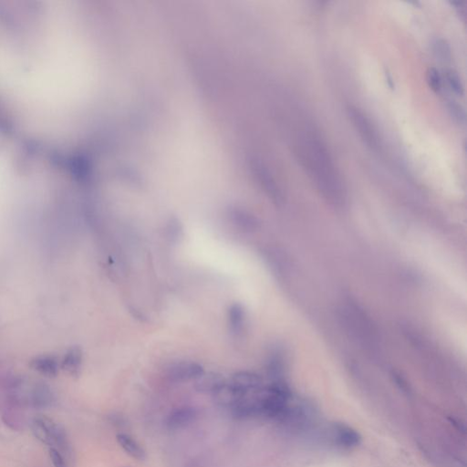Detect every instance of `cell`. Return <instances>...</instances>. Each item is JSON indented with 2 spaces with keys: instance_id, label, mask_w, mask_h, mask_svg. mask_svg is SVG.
I'll list each match as a JSON object with an SVG mask.
<instances>
[{
  "instance_id": "obj_1",
  "label": "cell",
  "mask_w": 467,
  "mask_h": 467,
  "mask_svg": "<svg viewBox=\"0 0 467 467\" xmlns=\"http://www.w3.org/2000/svg\"><path fill=\"white\" fill-rule=\"evenodd\" d=\"M296 155L323 196L334 206H342L344 188L325 145L308 137L296 146Z\"/></svg>"
},
{
  "instance_id": "obj_2",
  "label": "cell",
  "mask_w": 467,
  "mask_h": 467,
  "mask_svg": "<svg viewBox=\"0 0 467 467\" xmlns=\"http://www.w3.org/2000/svg\"><path fill=\"white\" fill-rule=\"evenodd\" d=\"M31 430L37 439L50 448L60 451L64 457L70 454L67 434L60 423L44 415H39L32 420Z\"/></svg>"
},
{
  "instance_id": "obj_3",
  "label": "cell",
  "mask_w": 467,
  "mask_h": 467,
  "mask_svg": "<svg viewBox=\"0 0 467 467\" xmlns=\"http://www.w3.org/2000/svg\"><path fill=\"white\" fill-rule=\"evenodd\" d=\"M348 116L353 127L355 128L362 141L373 150H377L380 145L377 131L374 128L371 120L364 114V112L357 108L356 106L349 105L347 107Z\"/></svg>"
},
{
  "instance_id": "obj_4",
  "label": "cell",
  "mask_w": 467,
  "mask_h": 467,
  "mask_svg": "<svg viewBox=\"0 0 467 467\" xmlns=\"http://www.w3.org/2000/svg\"><path fill=\"white\" fill-rule=\"evenodd\" d=\"M246 393L247 392L238 389L232 384H224L216 392L213 393V395L218 405L224 408L232 409L236 404H238L240 401L245 399Z\"/></svg>"
},
{
  "instance_id": "obj_5",
  "label": "cell",
  "mask_w": 467,
  "mask_h": 467,
  "mask_svg": "<svg viewBox=\"0 0 467 467\" xmlns=\"http://www.w3.org/2000/svg\"><path fill=\"white\" fill-rule=\"evenodd\" d=\"M197 416V411L194 407L184 406L169 413L165 419V425L169 430H178L189 425Z\"/></svg>"
},
{
  "instance_id": "obj_6",
  "label": "cell",
  "mask_w": 467,
  "mask_h": 467,
  "mask_svg": "<svg viewBox=\"0 0 467 467\" xmlns=\"http://www.w3.org/2000/svg\"><path fill=\"white\" fill-rule=\"evenodd\" d=\"M203 374V369L199 365L191 362H182L169 370L168 377L172 382H185L200 378Z\"/></svg>"
},
{
  "instance_id": "obj_7",
  "label": "cell",
  "mask_w": 467,
  "mask_h": 467,
  "mask_svg": "<svg viewBox=\"0 0 467 467\" xmlns=\"http://www.w3.org/2000/svg\"><path fill=\"white\" fill-rule=\"evenodd\" d=\"M334 433L337 443L344 448L356 447L362 442V436L360 434L346 424H336Z\"/></svg>"
},
{
  "instance_id": "obj_8",
  "label": "cell",
  "mask_w": 467,
  "mask_h": 467,
  "mask_svg": "<svg viewBox=\"0 0 467 467\" xmlns=\"http://www.w3.org/2000/svg\"><path fill=\"white\" fill-rule=\"evenodd\" d=\"M29 402L36 409H47L52 406L54 402V394L48 385L38 384L31 391Z\"/></svg>"
},
{
  "instance_id": "obj_9",
  "label": "cell",
  "mask_w": 467,
  "mask_h": 467,
  "mask_svg": "<svg viewBox=\"0 0 467 467\" xmlns=\"http://www.w3.org/2000/svg\"><path fill=\"white\" fill-rule=\"evenodd\" d=\"M231 384L245 392L250 389H258L262 384V379L255 373H239L234 374Z\"/></svg>"
},
{
  "instance_id": "obj_10",
  "label": "cell",
  "mask_w": 467,
  "mask_h": 467,
  "mask_svg": "<svg viewBox=\"0 0 467 467\" xmlns=\"http://www.w3.org/2000/svg\"><path fill=\"white\" fill-rule=\"evenodd\" d=\"M117 442L120 446L125 451L129 456H132L137 460H145L146 454L142 446L133 439L130 435L125 434H119L116 436Z\"/></svg>"
},
{
  "instance_id": "obj_11",
  "label": "cell",
  "mask_w": 467,
  "mask_h": 467,
  "mask_svg": "<svg viewBox=\"0 0 467 467\" xmlns=\"http://www.w3.org/2000/svg\"><path fill=\"white\" fill-rule=\"evenodd\" d=\"M197 380L198 381L195 384V389L203 393L213 394L222 386L223 384H225L224 379L216 374H209V375L203 374L200 378Z\"/></svg>"
},
{
  "instance_id": "obj_12",
  "label": "cell",
  "mask_w": 467,
  "mask_h": 467,
  "mask_svg": "<svg viewBox=\"0 0 467 467\" xmlns=\"http://www.w3.org/2000/svg\"><path fill=\"white\" fill-rule=\"evenodd\" d=\"M434 52L435 56L441 62H449L452 59V51L450 45L443 39H436L433 43Z\"/></svg>"
},
{
  "instance_id": "obj_13",
  "label": "cell",
  "mask_w": 467,
  "mask_h": 467,
  "mask_svg": "<svg viewBox=\"0 0 467 467\" xmlns=\"http://www.w3.org/2000/svg\"><path fill=\"white\" fill-rule=\"evenodd\" d=\"M446 108L447 111L450 113L451 117L456 121V123L464 125L467 121L466 111L460 104L453 100H448L446 101Z\"/></svg>"
},
{
  "instance_id": "obj_14",
  "label": "cell",
  "mask_w": 467,
  "mask_h": 467,
  "mask_svg": "<svg viewBox=\"0 0 467 467\" xmlns=\"http://www.w3.org/2000/svg\"><path fill=\"white\" fill-rule=\"evenodd\" d=\"M445 78L449 85L450 89L458 96L464 95V86L462 83L461 78L458 73L454 70H447L445 73Z\"/></svg>"
},
{
  "instance_id": "obj_15",
  "label": "cell",
  "mask_w": 467,
  "mask_h": 467,
  "mask_svg": "<svg viewBox=\"0 0 467 467\" xmlns=\"http://www.w3.org/2000/svg\"><path fill=\"white\" fill-rule=\"evenodd\" d=\"M427 82L430 88L434 90V92H440L442 89V77L439 72L435 68H430L427 71Z\"/></svg>"
},
{
  "instance_id": "obj_16",
  "label": "cell",
  "mask_w": 467,
  "mask_h": 467,
  "mask_svg": "<svg viewBox=\"0 0 467 467\" xmlns=\"http://www.w3.org/2000/svg\"><path fill=\"white\" fill-rule=\"evenodd\" d=\"M50 457L53 467H68L66 461H65V457L62 456L60 451L57 450L55 448H50Z\"/></svg>"
},
{
  "instance_id": "obj_17",
  "label": "cell",
  "mask_w": 467,
  "mask_h": 467,
  "mask_svg": "<svg viewBox=\"0 0 467 467\" xmlns=\"http://www.w3.org/2000/svg\"><path fill=\"white\" fill-rule=\"evenodd\" d=\"M385 73H386V78H387V80L389 81V87H390V88H393V81H392V78L390 77V75H389V73H388V72H386Z\"/></svg>"
}]
</instances>
